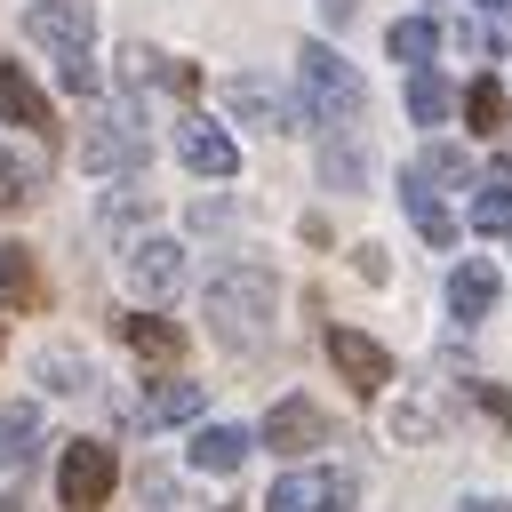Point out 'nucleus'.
Listing matches in <instances>:
<instances>
[{
	"mask_svg": "<svg viewBox=\"0 0 512 512\" xmlns=\"http://www.w3.org/2000/svg\"><path fill=\"white\" fill-rule=\"evenodd\" d=\"M272 304H280V288H272V272L264 264H224L216 280H208V328H216V344H232V352H256L264 336H272Z\"/></svg>",
	"mask_w": 512,
	"mask_h": 512,
	"instance_id": "obj_1",
	"label": "nucleus"
},
{
	"mask_svg": "<svg viewBox=\"0 0 512 512\" xmlns=\"http://www.w3.org/2000/svg\"><path fill=\"white\" fill-rule=\"evenodd\" d=\"M296 88H304V128H352V120L368 112L360 72H352L336 48H320V40L296 56Z\"/></svg>",
	"mask_w": 512,
	"mask_h": 512,
	"instance_id": "obj_2",
	"label": "nucleus"
},
{
	"mask_svg": "<svg viewBox=\"0 0 512 512\" xmlns=\"http://www.w3.org/2000/svg\"><path fill=\"white\" fill-rule=\"evenodd\" d=\"M144 152H152V136L136 120V104H96L88 112V128H80V168L88 176H128V168H144Z\"/></svg>",
	"mask_w": 512,
	"mask_h": 512,
	"instance_id": "obj_3",
	"label": "nucleus"
},
{
	"mask_svg": "<svg viewBox=\"0 0 512 512\" xmlns=\"http://www.w3.org/2000/svg\"><path fill=\"white\" fill-rule=\"evenodd\" d=\"M112 480H120V464H112L104 440H72V448L56 456V504H64V512H104Z\"/></svg>",
	"mask_w": 512,
	"mask_h": 512,
	"instance_id": "obj_4",
	"label": "nucleus"
},
{
	"mask_svg": "<svg viewBox=\"0 0 512 512\" xmlns=\"http://www.w3.org/2000/svg\"><path fill=\"white\" fill-rule=\"evenodd\" d=\"M328 360H336V376H344L360 400L392 384V352H384L376 336H360V328H328Z\"/></svg>",
	"mask_w": 512,
	"mask_h": 512,
	"instance_id": "obj_5",
	"label": "nucleus"
},
{
	"mask_svg": "<svg viewBox=\"0 0 512 512\" xmlns=\"http://www.w3.org/2000/svg\"><path fill=\"white\" fill-rule=\"evenodd\" d=\"M224 112H232L240 128H296V104H288L264 72H232V80H224Z\"/></svg>",
	"mask_w": 512,
	"mask_h": 512,
	"instance_id": "obj_6",
	"label": "nucleus"
},
{
	"mask_svg": "<svg viewBox=\"0 0 512 512\" xmlns=\"http://www.w3.org/2000/svg\"><path fill=\"white\" fill-rule=\"evenodd\" d=\"M120 272H128V288H136L144 304H160V296L184 288V248H176V240H136Z\"/></svg>",
	"mask_w": 512,
	"mask_h": 512,
	"instance_id": "obj_7",
	"label": "nucleus"
},
{
	"mask_svg": "<svg viewBox=\"0 0 512 512\" xmlns=\"http://www.w3.org/2000/svg\"><path fill=\"white\" fill-rule=\"evenodd\" d=\"M24 32H32L40 48H88V40H96V8H88V0H32V8H24Z\"/></svg>",
	"mask_w": 512,
	"mask_h": 512,
	"instance_id": "obj_8",
	"label": "nucleus"
},
{
	"mask_svg": "<svg viewBox=\"0 0 512 512\" xmlns=\"http://www.w3.org/2000/svg\"><path fill=\"white\" fill-rule=\"evenodd\" d=\"M352 504V472H280L272 480V512H344Z\"/></svg>",
	"mask_w": 512,
	"mask_h": 512,
	"instance_id": "obj_9",
	"label": "nucleus"
},
{
	"mask_svg": "<svg viewBox=\"0 0 512 512\" xmlns=\"http://www.w3.org/2000/svg\"><path fill=\"white\" fill-rule=\"evenodd\" d=\"M176 152H184L192 176H232V168H240V144H232L216 120H176Z\"/></svg>",
	"mask_w": 512,
	"mask_h": 512,
	"instance_id": "obj_10",
	"label": "nucleus"
},
{
	"mask_svg": "<svg viewBox=\"0 0 512 512\" xmlns=\"http://www.w3.org/2000/svg\"><path fill=\"white\" fill-rule=\"evenodd\" d=\"M328 440V416L312 408V400H280L272 416H264V448H280V456H304V448H320Z\"/></svg>",
	"mask_w": 512,
	"mask_h": 512,
	"instance_id": "obj_11",
	"label": "nucleus"
},
{
	"mask_svg": "<svg viewBox=\"0 0 512 512\" xmlns=\"http://www.w3.org/2000/svg\"><path fill=\"white\" fill-rule=\"evenodd\" d=\"M400 208L416 216V232H424L432 248H448V240H456V216L440 208V192H432V176H424V168H408V176H400Z\"/></svg>",
	"mask_w": 512,
	"mask_h": 512,
	"instance_id": "obj_12",
	"label": "nucleus"
},
{
	"mask_svg": "<svg viewBox=\"0 0 512 512\" xmlns=\"http://www.w3.org/2000/svg\"><path fill=\"white\" fill-rule=\"evenodd\" d=\"M208 408V384H184V376H168V384H152L144 400H136V424H192Z\"/></svg>",
	"mask_w": 512,
	"mask_h": 512,
	"instance_id": "obj_13",
	"label": "nucleus"
},
{
	"mask_svg": "<svg viewBox=\"0 0 512 512\" xmlns=\"http://www.w3.org/2000/svg\"><path fill=\"white\" fill-rule=\"evenodd\" d=\"M0 120H8V128H56V120H48V96L32 88L24 64H0Z\"/></svg>",
	"mask_w": 512,
	"mask_h": 512,
	"instance_id": "obj_14",
	"label": "nucleus"
},
{
	"mask_svg": "<svg viewBox=\"0 0 512 512\" xmlns=\"http://www.w3.org/2000/svg\"><path fill=\"white\" fill-rule=\"evenodd\" d=\"M248 448H256V440H248L240 424H200V432H192V464H200V472H240Z\"/></svg>",
	"mask_w": 512,
	"mask_h": 512,
	"instance_id": "obj_15",
	"label": "nucleus"
},
{
	"mask_svg": "<svg viewBox=\"0 0 512 512\" xmlns=\"http://www.w3.org/2000/svg\"><path fill=\"white\" fill-rule=\"evenodd\" d=\"M448 304H456V320H488L496 312V264H456V280H448Z\"/></svg>",
	"mask_w": 512,
	"mask_h": 512,
	"instance_id": "obj_16",
	"label": "nucleus"
},
{
	"mask_svg": "<svg viewBox=\"0 0 512 512\" xmlns=\"http://www.w3.org/2000/svg\"><path fill=\"white\" fill-rule=\"evenodd\" d=\"M120 336H128V352H144V360H184V328L160 320V312H128Z\"/></svg>",
	"mask_w": 512,
	"mask_h": 512,
	"instance_id": "obj_17",
	"label": "nucleus"
},
{
	"mask_svg": "<svg viewBox=\"0 0 512 512\" xmlns=\"http://www.w3.org/2000/svg\"><path fill=\"white\" fill-rule=\"evenodd\" d=\"M32 448H40V408H32V400L0 408V464H8V472H24V464H32Z\"/></svg>",
	"mask_w": 512,
	"mask_h": 512,
	"instance_id": "obj_18",
	"label": "nucleus"
},
{
	"mask_svg": "<svg viewBox=\"0 0 512 512\" xmlns=\"http://www.w3.org/2000/svg\"><path fill=\"white\" fill-rule=\"evenodd\" d=\"M408 112H416V128H440V120L456 112V88H448L432 64H416V72H408Z\"/></svg>",
	"mask_w": 512,
	"mask_h": 512,
	"instance_id": "obj_19",
	"label": "nucleus"
},
{
	"mask_svg": "<svg viewBox=\"0 0 512 512\" xmlns=\"http://www.w3.org/2000/svg\"><path fill=\"white\" fill-rule=\"evenodd\" d=\"M0 304H48V288H40V272H32V248H0Z\"/></svg>",
	"mask_w": 512,
	"mask_h": 512,
	"instance_id": "obj_20",
	"label": "nucleus"
},
{
	"mask_svg": "<svg viewBox=\"0 0 512 512\" xmlns=\"http://www.w3.org/2000/svg\"><path fill=\"white\" fill-rule=\"evenodd\" d=\"M40 384H48L56 400H80V392H88V360H80L72 344H48V352H40Z\"/></svg>",
	"mask_w": 512,
	"mask_h": 512,
	"instance_id": "obj_21",
	"label": "nucleus"
},
{
	"mask_svg": "<svg viewBox=\"0 0 512 512\" xmlns=\"http://www.w3.org/2000/svg\"><path fill=\"white\" fill-rule=\"evenodd\" d=\"M472 224H480V232H512V160H496V176L480 184V200H472Z\"/></svg>",
	"mask_w": 512,
	"mask_h": 512,
	"instance_id": "obj_22",
	"label": "nucleus"
},
{
	"mask_svg": "<svg viewBox=\"0 0 512 512\" xmlns=\"http://www.w3.org/2000/svg\"><path fill=\"white\" fill-rule=\"evenodd\" d=\"M320 176H328L336 192H360V184H368V152L336 136V144H320Z\"/></svg>",
	"mask_w": 512,
	"mask_h": 512,
	"instance_id": "obj_23",
	"label": "nucleus"
},
{
	"mask_svg": "<svg viewBox=\"0 0 512 512\" xmlns=\"http://www.w3.org/2000/svg\"><path fill=\"white\" fill-rule=\"evenodd\" d=\"M432 48H440V24L432 16H400L392 24V56L400 64H432Z\"/></svg>",
	"mask_w": 512,
	"mask_h": 512,
	"instance_id": "obj_24",
	"label": "nucleus"
},
{
	"mask_svg": "<svg viewBox=\"0 0 512 512\" xmlns=\"http://www.w3.org/2000/svg\"><path fill=\"white\" fill-rule=\"evenodd\" d=\"M40 184H48V168H40V160H0V208H32V200H40Z\"/></svg>",
	"mask_w": 512,
	"mask_h": 512,
	"instance_id": "obj_25",
	"label": "nucleus"
},
{
	"mask_svg": "<svg viewBox=\"0 0 512 512\" xmlns=\"http://www.w3.org/2000/svg\"><path fill=\"white\" fill-rule=\"evenodd\" d=\"M504 112H512V104H504V88H496V80H472V88H464V120H472L480 136H496V128H504Z\"/></svg>",
	"mask_w": 512,
	"mask_h": 512,
	"instance_id": "obj_26",
	"label": "nucleus"
},
{
	"mask_svg": "<svg viewBox=\"0 0 512 512\" xmlns=\"http://www.w3.org/2000/svg\"><path fill=\"white\" fill-rule=\"evenodd\" d=\"M56 80H64L72 96H96V56H88V48H56Z\"/></svg>",
	"mask_w": 512,
	"mask_h": 512,
	"instance_id": "obj_27",
	"label": "nucleus"
},
{
	"mask_svg": "<svg viewBox=\"0 0 512 512\" xmlns=\"http://www.w3.org/2000/svg\"><path fill=\"white\" fill-rule=\"evenodd\" d=\"M416 168H424V176H432V184H464V176H472V168H464V152H456V144H432V152H424V160H416Z\"/></svg>",
	"mask_w": 512,
	"mask_h": 512,
	"instance_id": "obj_28",
	"label": "nucleus"
},
{
	"mask_svg": "<svg viewBox=\"0 0 512 512\" xmlns=\"http://www.w3.org/2000/svg\"><path fill=\"white\" fill-rule=\"evenodd\" d=\"M144 208H152V192H136V184H120V200L104 192V224H136Z\"/></svg>",
	"mask_w": 512,
	"mask_h": 512,
	"instance_id": "obj_29",
	"label": "nucleus"
},
{
	"mask_svg": "<svg viewBox=\"0 0 512 512\" xmlns=\"http://www.w3.org/2000/svg\"><path fill=\"white\" fill-rule=\"evenodd\" d=\"M432 424H440V416H432V408H424V400H408V408H400V416H392V432H400V440H424V432H432Z\"/></svg>",
	"mask_w": 512,
	"mask_h": 512,
	"instance_id": "obj_30",
	"label": "nucleus"
},
{
	"mask_svg": "<svg viewBox=\"0 0 512 512\" xmlns=\"http://www.w3.org/2000/svg\"><path fill=\"white\" fill-rule=\"evenodd\" d=\"M480 408H488V416L512 432V392H504V384H480Z\"/></svg>",
	"mask_w": 512,
	"mask_h": 512,
	"instance_id": "obj_31",
	"label": "nucleus"
},
{
	"mask_svg": "<svg viewBox=\"0 0 512 512\" xmlns=\"http://www.w3.org/2000/svg\"><path fill=\"white\" fill-rule=\"evenodd\" d=\"M352 264H360V280H384V272H392V264H384V248H376V240H368V248H352Z\"/></svg>",
	"mask_w": 512,
	"mask_h": 512,
	"instance_id": "obj_32",
	"label": "nucleus"
},
{
	"mask_svg": "<svg viewBox=\"0 0 512 512\" xmlns=\"http://www.w3.org/2000/svg\"><path fill=\"white\" fill-rule=\"evenodd\" d=\"M456 512H504V504H496V496H464Z\"/></svg>",
	"mask_w": 512,
	"mask_h": 512,
	"instance_id": "obj_33",
	"label": "nucleus"
},
{
	"mask_svg": "<svg viewBox=\"0 0 512 512\" xmlns=\"http://www.w3.org/2000/svg\"><path fill=\"white\" fill-rule=\"evenodd\" d=\"M0 512H24V504H16V496H0Z\"/></svg>",
	"mask_w": 512,
	"mask_h": 512,
	"instance_id": "obj_34",
	"label": "nucleus"
},
{
	"mask_svg": "<svg viewBox=\"0 0 512 512\" xmlns=\"http://www.w3.org/2000/svg\"><path fill=\"white\" fill-rule=\"evenodd\" d=\"M480 8H504V0H480Z\"/></svg>",
	"mask_w": 512,
	"mask_h": 512,
	"instance_id": "obj_35",
	"label": "nucleus"
}]
</instances>
